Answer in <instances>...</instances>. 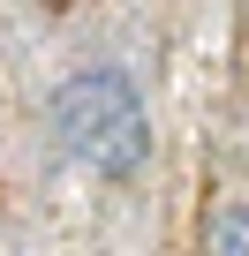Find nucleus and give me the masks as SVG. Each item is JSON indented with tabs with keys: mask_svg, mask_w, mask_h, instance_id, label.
Returning a JSON list of instances; mask_svg holds the SVG:
<instances>
[{
	"mask_svg": "<svg viewBox=\"0 0 249 256\" xmlns=\"http://www.w3.org/2000/svg\"><path fill=\"white\" fill-rule=\"evenodd\" d=\"M219 256H249V204H234L219 218Z\"/></svg>",
	"mask_w": 249,
	"mask_h": 256,
	"instance_id": "obj_2",
	"label": "nucleus"
},
{
	"mask_svg": "<svg viewBox=\"0 0 249 256\" xmlns=\"http://www.w3.org/2000/svg\"><path fill=\"white\" fill-rule=\"evenodd\" d=\"M53 136L76 166H91L106 181H129L151 158V113L121 68H83L53 90Z\"/></svg>",
	"mask_w": 249,
	"mask_h": 256,
	"instance_id": "obj_1",
	"label": "nucleus"
}]
</instances>
